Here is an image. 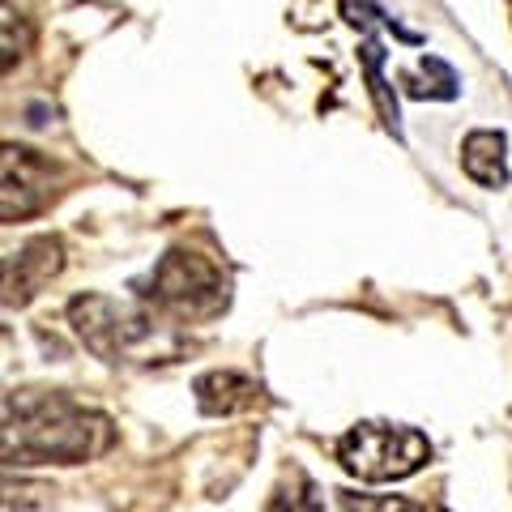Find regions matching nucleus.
<instances>
[{
	"mask_svg": "<svg viewBox=\"0 0 512 512\" xmlns=\"http://www.w3.org/2000/svg\"><path fill=\"white\" fill-rule=\"evenodd\" d=\"M69 320H73V329L82 333V342L99 359H107V363L128 359L141 342L154 338V320L137 316L133 308H124V303L107 299V295H82V299H73L69 303Z\"/></svg>",
	"mask_w": 512,
	"mask_h": 512,
	"instance_id": "4",
	"label": "nucleus"
},
{
	"mask_svg": "<svg viewBox=\"0 0 512 512\" xmlns=\"http://www.w3.org/2000/svg\"><path fill=\"white\" fill-rule=\"evenodd\" d=\"M146 286H150L146 299L154 308H163L180 320H205V316H218L227 308V278H222V269L197 252H184V248L167 252L163 261L154 265Z\"/></svg>",
	"mask_w": 512,
	"mask_h": 512,
	"instance_id": "3",
	"label": "nucleus"
},
{
	"mask_svg": "<svg viewBox=\"0 0 512 512\" xmlns=\"http://www.w3.org/2000/svg\"><path fill=\"white\" fill-rule=\"evenodd\" d=\"M265 512H325V504H320V487L312 478L303 470H291L282 478V487L274 491V500H269Z\"/></svg>",
	"mask_w": 512,
	"mask_h": 512,
	"instance_id": "9",
	"label": "nucleus"
},
{
	"mask_svg": "<svg viewBox=\"0 0 512 512\" xmlns=\"http://www.w3.org/2000/svg\"><path fill=\"white\" fill-rule=\"evenodd\" d=\"M52 197V163L35 150L5 146V222L35 214Z\"/></svg>",
	"mask_w": 512,
	"mask_h": 512,
	"instance_id": "5",
	"label": "nucleus"
},
{
	"mask_svg": "<svg viewBox=\"0 0 512 512\" xmlns=\"http://www.w3.org/2000/svg\"><path fill=\"white\" fill-rule=\"evenodd\" d=\"M342 512H436L419 500L406 495H359V491H342Z\"/></svg>",
	"mask_w": 512,
	"mask_h": 512,
	"instance_id": "10",
	"label": "nucleus"
},
{
	"mask_svg": "<svg viewBox=\"0 0 512 512\" xmlns=\"http://www.w3.org/2000/svg\"><path fill=\"white\" fill-rule=\"evenodd\" d=\"M111 444L103 414L77 406L64 393H9L5 397V461L9 466H73L99 457Z\"/></svg>",
	"mask_w": 512,
	"mask_h": 512,
	"instance_id": "1",
	"label": "nucleus"
},
{
	"mask_svg": "<svg viewBox=\"0 0 512 512\" xmlns=\"http://www.w3.org/2000/svg\"><path fill=\"white\" fill-rule=\"evenodd\" d=\"M338 461L346 474L363 483H397L419 474L431 461V444L423 431L393 423H359L338 440Z\"/></svg>",
	"mask_w": 512,
	"mask_h": 512,
	"instance_id": "2",
	"label": "nucleus"
},
{
	"mask_svg": "<svg viewBox=\"0 0 512 512\" xmlns=\"http://www.w3.org/2000/svg\"><path fill=\"white\" fill-rule=\"evenodd\" d=\"M197 402L205 414H235V410H252L261 402V389L235 372H210L197 380Z\"/></svg>",
	"mask_w": 512,
	"mask_h": 512,
	"instance_id": "8",
	"label": "nucleus"
},
{
	"mask_svg": "<svg viewBox=\"0 0 512 512\" xmlns=\"http://www.w3.org/2000/svg\"><path fill=\"white\" fill-rule=\"evenodd\" d=\"M508 141L495 128H474V133L461 141V167L474 184L483 188H504L508 184Z\"/></svg>",
	"mask_w": 512,
	"mask_h": 512,
	"instance_id": "7",
	"label": "nucleus"
},
{
	"mask_svg": "<svg viewBox=\"0 0 512 512\" xmlns=\"http://www.w3.org/2000/svg\"><path fill=\"white\" fill-rule=\"evenodd\" d=\"M60 269V239L43 235L30 239L22 252H13L5 261V299L9 303H26L30 295H39L43 282H52Z\"/></svg>",
	"mask_w": 512,
	"mask_h": 512,
	"instance_id": "6",
	"label": "nucleus"
}]
</instances>
